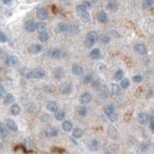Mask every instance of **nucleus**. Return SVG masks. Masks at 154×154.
Wrapping results in <instances>:
<instances>
[{
	"label": "nucleus",
	"instance_id": "obj_1",
	"mask_svg": "<svg viewBox=\"0 0 154 154\" xmlns=\"http://www.w3.org/2000/svg\"><path fill=\"white\" fill-rule=\"evenodd\" d=\"M98 41V35L96 32L92 31L90 33H88L87 37H86V41H85V44L87 47H92L93 46V44H95Z\"/></svg>",
	"mask_w": 154,
	"mask_h": 154
},
{
	"label": "nucleus",
	"instance_id": "obj_2",
	"mask_svg": "<svg viewBox=\"0 0 154 154\" xmlns=\"http://www.w3.org/2000/svg\"><path fill=\"white\" fill-rule=\"evenodd\" d=\"M45 72L44 69H36L34 70H31L28 73L27 78H33V79H41V78L44 77Z\"/></svg>",
	"mask_w": 154,
	"mask_h": 154
},
{
	"label": "nucleus",
	"instance_id": "obj_3",
	"mask_svg": "<svg viewBox=\"0 0 154 154\" xmlns=\"http://www.w3.org/2000/svg\"><path fill=\"white\" fill-rule=\"evenodd\" d=\"M19 60L17 56H14V55H8V56L6 57V64H7V65H9V67H15L19 65Z\"/></svg>",
	"mask_w": 154,
	"mask_h": 154
},
{
	"label": "nucleus",
	"instance_id": "obj_4",
	"mask_svg": "<svg viewBox=\"0 0 154 154\" xmlns=\"http://www.w3.org/2000/svg\"><path fill=\"white\" fill-rule=\"evenodd\" d=\"M79 32V27L76 24H67V28H65V33L67 35H75Z\"/></svg>",
	"mask_w": 154,
	"mask_h": 154
},
{
	"label": "nucleus",
	"instance_id": "obj_5",
	"mask_svg": "<svg viewBox=\"0 0 154 154\" xmlns=\"http://www.w3.org/2000/svg\"><path fill=\"white\" fill-rule=\"evenodd\" d=\"M37 17H39V19L41 20H45L48 17V14H47V11L44 8H39L37 10Z\"/></svg>",
	"mask_w": 154,
	"mask_h": 154
},
{
	"label": "nucleus",
	"instance_id": "obj_6",
	"mask_svg": "<svg viewBox=\"0 0 154 154\" xmlns=\"http://www.w3.org/2000/svg\"><path fill=\"white\" fill-rule=\"evenodd\" d=\"M118 8V0H107V9L112 12L117 11Z\"/></svg>",
	"mask_w": 154,
	"mask_h": 154
},
{
	"label": "nucleus",
	"instance_id": "obj_7",
	"mask_svg": "<svg viewBox=\"0 0 154 154\" xmlns=\"http://www.w3.org/2000/svg\"><path fill=\"white\" fill-rule=\"evenodd\" d=\"M24 28L27 32H34L36 30V22L34 20H28L25 22Z\"/></svg>",
	"mask_w": 154,
	"mask_h": 154
},
{
	"label": "nucleus",
	"instance_id": "obj_8",
	"mask_svg": "<svg viewBox=\"0 0 154 154\" xmlns=\"http://www.w3.org/2000/svg\"><path fill=\"white\" fill-rule=\"evenodd\" d=\"M42 50V44H38L30 45L29 48H28V51L30 53H32V54H37V53L41 52Z\"/></svg>",
	"mask_w": 154,
	"mask_h": 154
},
{
	"label": "nucleus",
	"instance_id": "obj_9",
	"mask_svg": "<svg viewBox=\"0 0 154 154\" xmlns=\"http://www.w3.org/2000/svg\"><path fill=\"white\" fill-rule=\"evenodd\" d=\"M91 100H92V95H91L90 93H84L80 96V102L82 104H88V103L91 102Z\"/></svg>",
	"mask_w": 154,
	"mask_h": 154
},
{
	"label": "nucleus",
	"instance_id": "obj_10",
	"mask_svg": "<svg viewBox=\"0 0 154 154\" xmlns=\"http://www.w3.org/2000/svg\"><path fill=\"white\" fill-rule=\"evenodd\" d=\"M46 54H48L51 58H54V59H58V58L61 57L62 51H61V50H60L59 48H53V49H51V50H49V51L47 52Z\"/></svg>",
	"mask_w": 154,
	"mask_h": 154
},
{
	"label": "nucleus",
	"instance_id": "obj_11",
	"mask_svg": "<svg viewBox=\"0 0 154 154\" xmlns=\"http://www.w3.org/2000/svg\"><path fill=\"white\" fill-rule=\"evenodd\" d=\"M46 108H47V110L50 111V112H54V113L56 112L57 110H59V106H58V103L56 101H53V100L47 102Z\"/></svg>",
	"mask_w": 154,
	"mask_h": 154
},
{
	"label": "nucleus",
	"instance_id": "obj_12",
	"mask_svg": "<svg viewBox=\"0 0 154 154\" xmlns=\"http://www.w3.org/2000/svg\"><path fill=\"white\" fill-rule=\"evenodd\" d=\"M96 19H97V21L100 22V23H106V22L108 21V16L104 11L98 13Z\"/></svg>",
	"mask_w": 154,
	"mask_h": 154
},
{
	"label": "nucleus",
	"instance_id": "obj_13",
	"mask_svg": "<svg viewBox=\"0 0 154 154\" xmlns=\"http://www.w3.org/2000/svg\"><path fill=\"white\" fill-rule=\"evenodd\" d=\"M135 50L139 53V54H141V55H145L146 53H147V48H146V46L143 44H136Z\"/></svg>",
	"mask_w": 154,
	"mask_h": 154
},
{
	"label": "nucleus",
	"instance_id": "obj_14",
	"mask_svg": "<svg viewBox=\"0 0 154 154\" xmlns=\"http://www.w3.org/2000/svg\"><path fill=\"white\" fill-rule=\"evenodd\" d=\"M20 107H19V104H17V103H14L12 106H11V108H10V112H11V114L13 116H19V114H20Z\"/></svg>",
	"mask_w": 154,
	"mask_h": 154
},
{
	"label": "nucleus",
	"instance_id": "obj_15",
	"mask_svg": "<svg viewBox=\"0 0 154 154\" xmlns=\"http://www.w3.org/2000/svg\"><path fill=\"white\" fill-rule=\"evenodd\" d=\"M6 126L8 127L9 130L13 131V132H17V129H19V128H17V123L12 120H6Z\"/></svg>",
	"mask_w": 154,
	"mask_h": 154
},
{
	"label": "nucleus",
	"instance_id": "obj_16",
	"mask_svg": "<svg viewBox=\"0 0 154 154\" xmlns=\"http://www.w3.org/2000/svg\"><path fill=\"white\" fill-rule=\"evenodd\" d=\"M148 118H149V116L145 113H140L138 115V120L141 124H145V123L148 122Z\"/></svg>",
	"mask_w": 154,
	"mask_h": 154
},
{
	"label": "nucleus",
	"instance_id": "obj_17",
	"mask_svg": "<svg viewBox=\"0 0 154 154\" xmlns=\"http://www.w3.org/2000/svg\"><path fill=\"white\" fill-rule=\"evenodd\" d=\"M71 70H72V73L74 75H81L83 73V71H84L83 67L80 65H73Z\"/></svg>",
	"mask_w": 154,
	"mask_h": 154
},
{
	"label": "nucleus",
	"instance_id": "obj_18",
	"mask_svg": "<svg viewBox=\"0 0 154 154\" xmlns=\"http://www.w3.org/2000/svg\"><path fill=\"white\" fill-rule=\"evenodd\" d=\"M62 127L65 132H70L73 127L72 122H69V120H64V122H63V124H62Z\"/></svg>",
	"mask_w": 154,
	"mask_h": 154
},
{
	"label": "nucleus",
	"instance_id": "obj_19",
	"mask_svg": "<svg viewBox=\"0 0 154 154\" xmlns=\"http://www.w3.org/2000/svg\"><path fill=\"white\" fill-rule=\"evenodd\" d=\"M15 102V97L12 93H8L4 96V103L5 105H9V104H14Z\"/></svg>",
	"mask_w": 154,
	"mask_h": 154
},
{
	"label": "nucleus",
	"instance_id": "obj_20",
	"mask_svg": "<svg viewBox=\"0 0 154 154\" xmlns=\"http://www.w3.org/2000/svg\"><path fill=\"white\" fill-rule=\"evenodd\" d=\"M91 58L93 60H96V59H99L101 57V52L98 48H93L92 51H91Z\"/></svg>",
	"mask_w": 154,
	"mask_h": 154
},
{
	"label": "nucleus",
	"instance_id": "obj_21",
	"mask_svg": "<svg viewBox=\"0 0 154 154\" xmlns=\"http://www.w3.org/2000/svg\"><path fill=\"white\" fill-rule=\"evenodd\" d=\"M98 147H99V142H98L97 140H92L89 143V148L91 150L93 151H95L98 149Z\"/></svg>",
	"mask_w": 154,
	"mask_h": 154
},
{
	"label": "nucleus",
	"instance_id": "obj_22",
	"mask_svg": "<svg viewBox=\"0 0 154 154\" xmlns=\"http://www.w3.org/2000/svg\"><path fill=\"white\" fill-rule=\"evenodd\" d=\"M71 91H72V86L70 84H65V85L63 86L61 92H62L63 95H69V93H71Z\"/></svg>",
	"mask_w": 154,
	"mask_h": 154
},
{
	"label": "nucleus",
	"instance_id": "obj_23",
	"mask_svg": "<svg viewBox=\"0 0 154 154\" xmlns=\"http://www.w3.org/2000/svg\"><path fill=\"white\" fill-rule=\"evenodd\" d=\"M65 117V113L64 110H57L56 112H55V118H56L57 120H63Z\"/></svg>",
	"mask_w": 154,
	"mask_h": 154
},
{
	"label": "nucleus",
	"instance_id": "obj_24",
	"mask_svg": "<svg viewBox=\"0 0 154 154\" xmlns=\"http://www.w3.org/2000/svg\"><path fill=\"white\" fill-rule=\"evenodd\" d=\"M49 39V35L48 33H47L46 31H42L39 34V40L41 41L42 42H47Z\"/></svg>",
	"mask_w": 154,
	"mask_h": 154
},
{
	"label": "nucleus",
	"instance_id": "obj_25",
	"mask_svg": "<svg viewBox=\"0 0 154 154\" xmlns=\"http://www.w3.org/2000/svg\"><path fill=\"white\" fill-rule=\"evenodd\" d=\"M104 112L108 117H111L112 115L115 114V109H114V106L113 105H107L106 107L104 108Z\"/></svg>",
	"mask_w": 154,
	"mask_h": 154
},
{
	"label": "nucleus",
	"instance_id": "obj_26",
	"mask_svg": "<svg viewBox=\"0 0 154 154\" xmlns=\"http://www.w3.org/2000/svg\"><path fill=\"white\" fill-rule=\"evenodd\" d=\"M120 87L117 84H111V93H113V95H120Z\"/></svg>",
	"mask_w": 154,
	"mask_h": 154
},
{
	"label": "nucleus",
	"instance_id": "obj_27",
	"mask_svg": "<svg viewBox=\"0 0 154 154\" xmlns=\"http://www.w3.org/2000/svg\"><path fill=\"white\" fill-rule=\"evenodd\" d=\"M72 136L76 139L81 138L83 136V130L81 128H75V129H73V131H72Z\"/></svg>",
	"mask_w": 154,
	"mask_h": 154
},
{
	"label": "nucleus",
	"instance_id": "obj_28",
	"mask_svg": "<svg viewBox=\"0 0 154 154\" xmlns=\"http://www.w3.org/2000/svg\"><path fill=\"white\" fill-rule=\"evenodd\" d=\"M149 147H150V142L149 141H145V142L141 143L140 150L141 151H146V150H148V148Z\"/></svg>",
	"mask_w": 154,
	"mask_h": 154
},
{
	"label": "nucleus",
	"instance_id": "obj_29",
	"mask_svg": "<svg viewBox=\"0 0 154 154\" xmlns=\"http://www.w3.org/2000/svg\"><path fill=\"white\" fill-rule=\"evenodd\" d=\"M80 17H81V20L83 22H85V23H87V22H89L90 21V14H89V12H85V13H83V14L80 15Z\"/></svg>",
	"mask_w": 154,
	"mask_h": 154
},
{
	"label": "nucleus",
	"instance_id": "obj_30",
	"mask_svg": "<svg viewBox=\"0 0 154 154\" xmlns=\"http://www.w3.org/2000/svg\"><path fill=\"white\" fill-rule=\"evenodd\" d=\"M45 28H46V25H45L44 22H38V23H36V30H38L40 33L45 31Z\"/></svg>",
	"mask_w": 154,
	"mask_h": 154
},
{
	"label": "nucleus",
	"instance_id": "obj_31",
	"mask_svg": "<svg viewBox=\"0 0 154 154\" xmlns=\"http://www.w3.org/2000/svg\"><path fill=\"white\" fill-rule=\"evenodd\" d=\"M87 11H88V7L86 6L84 3L80 4V5H78V6H77V12H78V14H79V15H81V14H83V13H85Z\"/></svg>",
	"mask_w": 154,
	"mask_h": 154
},
{
	"label": "nucleus",
	"instance_id": "obj_32",
	"mask_svg": "<svg viewBox=\"0 0 154 154\" xmlns=\"http://www.w3.org/2000/svg\"><path fill=\"white\" fill-rule=\"evenodd\" d=\"M46 132H47V136H48V137H55V136L58 135V129L55 127L50 128V129L47 130Z\"/></svg>",
	"mask_w": 154,
	"mask_h": 154
},
{
	"label": "nucleus",
	"instance_id": "obj_33",
	"mask_svg": "<svg viewBox=\"0 0 154 154\" xmlns=\"http://www.w3.org/2000/svg\"><path fill=\"white\" fill-rule=\"evenodd\" d=\"M77 113L80 117H85V116L88 114V109L86 107H80V108H78Z\"/></svg>",
	"mask_w": 154,
	"mask_h": 154
},
{
	"label": "nucleus",
	"instance_id": "obj_34",
	"mask_svg": "<svg viewBox=\"0 0 154 154\" xmlns=\"http://www.w3.org/2000/svg\"><path fill=\"white\" fill-rule=\"evenodd\" d=\"M93 81V77L91 74H88L83 77V83H84V84H90V83H92Z\"/></svg>",
	"mask_w": 154,
	"mask_h": 154
},
{
	"label": "nucleus",
	"instance_id": "obj_35",
	"mask_svg": "<svg viewBox=\"0 0 154 154\" xmlns=\"http://www.w3.org/2000/svg\"><path fill=\"white\" fill-rule=\"evenodd\" d=\"M129 86H130L129 80L126 79V78H124V79H122V81H120V87H122V89H127Z\"/></svg>",
	"mask_w": 154,
	"mask_h": 154
},
{
	"label": "nucleus",
	"instance_id": "obj_36",
	"mask_svg": "<svg viewBox=\"0 0 154 154\" xmlns=\"http://www.w3.org/2000/svg\"><path fill=\"white\" fill-rule=\"evenodd\" d=\"M115 79L116 80H122L123 79V71L122 69H118L115 72Z\"/></svg>",
	"mask_w": 154,
	"mask_h": 154
},
{
	"label": "nucleus",
	"instance_id": "obj_37",
	"mask_svg": "<svg viewBox=\"0 0 154 154\" xmlns=\"http://www.w3.org/2000/svg\"><path fill=\"white\" fill-rule=\"evenodd\" d=\"M65 28H67V23H63V22H61V23H58L57 27H56L58 32H65Z\"/></svg>",
	"mask_w": 154,
	"mask_h": 154
},
{
	"label": "nucleus",
	"instance_id": "obj_38",
	"mask_svg": "<svg viewBox=\"0 0 154 154\" xmlns=\"http://www.w3.org/2000/svg\"><path fill=\"white\" fill-rule=\"evenodd\" d=\"M54 76L57 78V79H61V78L64 76V70L62 69H56V71L54 73Z\"/></svg>",
	"mask_w": 154,
	"mask_h": 154
},
{
	"label": "nucleus",
	"instance_id": "obj_39",
	"mask_svg": "<svg viewBox=\"0 0 154 154\" xmlns=\"http://www.w3.org/2000/svg\"><path fill=\"white\" fill-rule=\"evenodd\" d=\"M153 5V0H145L143 3V8H150Z\"/></svg>",
	"mask_w": 154,
	"mask_h": 154
},
{
	"label": "nucleus",
	"instance_id": "obj_40",
	"mask_svg": "<svg viewBox=\"0 0 154 154\" xmlns=\"http://www.w3.org/2000/svg\"><path fill=\"white\" fill-rule=\"evenodd\" d=\"M55 91H56V88H55L54 86H45L44 87V92L45 93H51L53 92H55Z\"/></svg>",
	"mask_w": 154,
	"mask_h": 154
},
{
	"label": "nucleus",
	"instance_id": "obj_41",
	"mask_svg": "<svg viewBox=\"0 0 154 154\" xmlns=\"http://www.w3.org/2000/svg\"><path fill=\"white\" fill-rule=\"evenodd\" d=\"M7 135H8L7 130L5 129L4 127H1V126H0V139H3L5 137H7Z\"/></svg>",
	"mask_w": 154,
	"mask_h": 154
},
{
	"label": "nucleus",
	"instance_id": "obj_42",
	"mask_svg": "<svg viewBox=\"0 0 154 154\" xmlns=\"http://www.w3.org/2000/svg\"><path fill=\"white\" fill-rule=\"evenodd\" d=\"M143 76L142 75H135V76L133 77V81L136 82V83H140L143 81Z\"/></svg>",
	"mask_w": 154,
	"mask_h": 154
},
{
	"label": "nucleus",
	"instance_id": "obj_43",
	"mask_svg": "<svg viewBox=\"0 0 154 154\" xmlns=\"http://www.w3.org/2000/svg\"><path fill=\"white\" fill-rule=\"evenodd\" d=\"M109 42H110L109 36H107V35H103V36L101 37V42H103V44H109Z\"/></svg>",
	"mask_w": 154,
	"mask_h": 154
},
{
	"label": "nucleus",
	"instance_id": "obj_44",
	"mask_svg": "<svg viewBox=\"0 0 154 154\" xmlns=\"http://www.w3.org/2000/svg\"><path fill=\"white\" fill-rule=\"evenodd\" d=\"M7 42V37L5 36L4 33L0 32V42Z\"/></svg>",
	"mask_w": 154,
	"mask_h": 154
},
{
	"label": "nucleus",
	"instance_id": "obj_45",
	"mask_svg": "<svg viewBox=\"0 0 154 154\" xmlns=\"http://www.w3.org/2000/svg\"><path fill=\"white\" fill-rule=\"evenodd\" d=\"M148 122L150 123V128L151 130L154 131V122H153V116H150L149 118H148Z\"/></svg>",
	"mask_w": 154,
	"mask_h": 154
},
{
	"label": "nucleus",
	"instance_id": "obj_46",
	"mask_svg": "<svg viewBox=\"0 0 154 154\" xmlns=\"http://www.w3.org/2000/svg\"><path fill=\"white\" fill-rule=\"evenodd\" d=\"M5 95V89L0 86V97H3Z\"/></svg>",
	"mask_w": 154,
	"mask_h": 154
},
{
	"label": "nucleus",
	"instance_id": "obj_47",
	"mask_svg": "<svg viewBox=\"0 0 154 154\" xmlns=\"http://www.w3.org/2000/svg\"><path fill=\"white\" fill-rule=\"evenodd\" d=\"M12 1H13V0H3V3L5 5H11Z\"/></svg>",
	"mask_w": 154,
	"mask_h": 154
},
{
	"label": "nucleus",
	"instance_id": "obj_48",
	"mask_svg": "<svg viewBox=\"0 0 154 154\" xmlns=\"http://www.w3.org/2000/svg\"><path fill=\"white\" fill-rule=\"evenodd\" d=\"M2 53H3V51H2V49L0 48V56H1V55H2Z\"/></svg>",
	"mask_w": 154,
	"mask_h": 154
},
{
	"label": "nucleus",
	"instance_id": "obj_49",
	"mask_svg": "<svg viewBox=\"0 0 154 154\" xmlns=\"http://www.w3.org/2000/svg\"><path fill=\"white\" fill-rule=\"evenodd\" d=\"M0 126H1V123H0Z\"/></svg>",
	"mask_w": 154,
	"mask_h": 154
}]
</instances>
